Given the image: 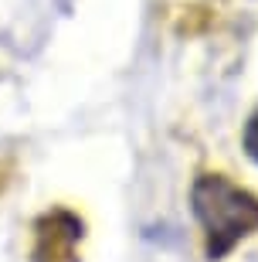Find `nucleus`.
<instances>
[{"instance_id": "1", "label": "nucleus", "mask_w": 258, "mask_h": 262, "mask_svg": "<svg viewBox=\"0 0 258 262\" xmlns=\"http://www.w3.org/2000/svg\"><path fill=\"white\" fill-rule=\"evenodd\" d=\"M194 214L207 235V255H228L241 238L258 232V198L231 184L228 177L207 174L194 184Z\"/></svg>"}, {"instance_id": "2", "label": "nucleus", "mask_w": 258, "mask_h": 262, "mask_svg": "<svg viewBox=\"0 0 258 262\" xmlns=\"http://www.w3.org/2000/svg\"><path fill=\"white\" fill-rule=\"evenodd\" d=\"M245 154L251 160H258V113L248 119V126H245Z\"/></svg>"}]
</instances>
